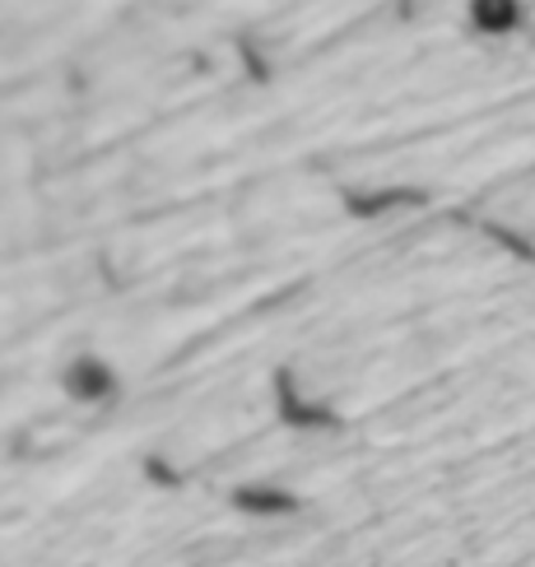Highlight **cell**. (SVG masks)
I'll use <instances>...</instances> for the list:
<instances>
[{"mask_svg": "<svg viewBox=\"0 0 535 567\" xmlns=\"http://www.w3.org/2000/svg\"><path fill=\"white\" fill-rule=\"evenodd\" d=\"M70 386H75L80 400H93V395L107 391V372H103L99 363H80L75 372H70Z\"/></svg>", "mask_w": 535, "mask_h": 567, "instance_id": "obj_1", "label": "cell"}]
</instances>
